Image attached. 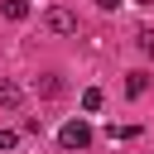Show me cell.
I'll use <instances>...</instances> for the list:
<instances>
[{"mask_svg": "<svg viewBox=\"0 0 154 154\" xmlns=\"http://www.w3.org/2000/svg\"><path fill=\"white\" fill-rule=\"evenodd\" d=\"M58 144H63V149H87V144H91V125H87L82 116L67 120V125L58 130Z\"/></svg>", "mask_w": 154, "mask_h": 154, "instance_id": "cell-1", "label": "cell"}, {"mask_svg": "<svg viewBox=\"0 0 154 154\" xmlns=\"http://www.w3.org/2000/svg\"><path fill=\"white\" fill-rule=\"evenodd\" d=\"M43 29H48V34H77V14H72L67 5H53V10L43 14Z\"/></svg>", "mask_w": 154, "mask_h": 154, "instance_id": "cell-2", "label": "cell"}, {"mask_svg": "<svg viewBox=\"0 0 154 154\" xmlns=\"http://www.w3.org/2000/svg\"><path fill=\"white\" fill-rule=\"evenodd\" d=\"M34 91H38V96H63V77H53V72H43V77L34 82Z\"/></svg>", "mask_w": 154, "mask_h": 154, "instance_id": "cell-3", "label": "cell"}, {"mask_svg": "<svg viewBox=\"0 0 154 154\" xmlns=\"http://www.w3.org/2000/svg\"><path fill=\"white\" fill-rule=\"evenodd\" d=\"M0 14H5V19H14V24H24V19H29V0H5V5H0Z\"/></svg>", "mask_w": 154, "mask_h": 154, "instance_id": "cell-4", "label": "cell"}, {"mask_svg": "<svg viewBox=\"0 0 154 154\" xmlns=\"http://www.w3.org/2000/svg\"><path fill=\"white\" fill-rule=\"evenodd\" d=\"M24 101V91H19V82H10V77H0V106H19Z\"/></svg>", "mask_w": 154, "mask_h": 154, "instance_id": "cell-5", "label": "cell"}, {"mask_svg": "<svg viewBox=\"0 0 154 154\" xmlns=\"http://www.w3.org/2000/svg\"><path fill=\"white\" fill-rule=\"evenodd\" d=\"M144 87H149L144 72H130V77H125V91H130V96H144Z\"/></svg>", "mask_w": 154, "mask_h": 154, "instance_id": "cell-6", "label": "cell"}, {"mask_svg": "<svg viewBox=\"0 0 154 154\" xmlns=\"http://www.w3.org/2000/svg\"><path fill=\"white\" fill-rule=\"evenodd\" d=\"M135 43H140V53H144V58H154V29H140V34H135Z\"/></svg>", "mask_w": 154, "mask_h": 154, "instance_id": "cell-7", "label": "cell"}, {"mask_svg": "<svg viewBox=\"0 0 154 154\" xmlns=\"http://www.w3.org/2000/svg\"><path fill=\"white\" fill-rule=\"evenodd\" d=\"M82 111H101V91H96V87L82 91Z\"/></svg>", "mask_w": 154, "mask_h": 154, "instance_id": "cell-8", "label": "cell"}, {"mask_svg": "<svg viewBox=\"0 0 154 154\" xmlns=\"http://www.w3.org/2000/svg\"><path fill=\"white\" fill-rule=\"evenodd\" d=\"M135 135H140L135 125H111V140H135Z\"/></svg>", "mask_w": 154, "mask_h": 154, "instance_id": "cell-9", "label": "cell"}, {"mask_svg": "<svg viewBox=\"0 0 154 154\" xmlns=\"http://www.w3.org/2000/svg\"><path fill=\"white\" fill-rule=\"evenodd\" d=\"M14 144H19V135L14 130H0V149H14Z\"/></svg>", "mask_w": 154, "mask_h": 154, "instance_id": "cell-10", "label": "cell"}, {"mask_svg": "<svg viewBox=\"0 0 154 154\" xmlns=\"http://www.w3.org/2000/svg\"><path fill=\"white\" fill-rule=\"evenodd\" d=\"M96 5H101V10H120V0H96Z\"/></svg>", "mask_w": 154, "mask_h": 154, "instance_id": "cell-11", "label": "cell"}]
</instances>
